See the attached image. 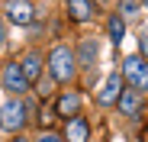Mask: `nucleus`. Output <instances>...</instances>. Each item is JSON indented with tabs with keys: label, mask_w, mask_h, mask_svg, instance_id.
Segmentation results:
<instances>
[{
	"label": "nucleus",
	"mask_w": 148,
	"mask_h": 142,
	"mask_svg": "<svg viewBox=\"0 0 148 142\" xmlns=\"http://www.w3.org/2000/svg\"><path fill=\"white\" fill-rule=\"evenodd\" d=\"M48 68H52L55 81H71L74 71H77V55L71 49H64V45H58V49H52V55H48Z\"/></svg>",
	"instance_id": "obj_1"
},
{
	"label": "nucleus",
	"mask_w": 148,
	"mask_h": 142,
	"mask_svg": "<svg viewBox=\"0 0 148 142\" xmlns=\"http://www.w3.org/2000/svg\"><path fill=\"white\" fill-rule=\"evenodd\" d=\"M122 78H126L135 90H148V65L142 55H129L122 61Z\"/></svg>",
	"instance_id": "obj_2"
},
{
	"label": "nucleus",
	"mask_w": 148,
	"mask_h": 142,
	"mask_svg": "<svg viewBox=\"0 0 148 142\" xmlns=\"http://www.w3.org/2000/svg\"><path fill=\"white\" fill-rule=\"evenodd\" d=\"M23 126H26V107H23L19 100H7L3 107H0V129L19 132Z\"/></svg>",
	"instance_id": "obj_3"
},
{
	"label": "nucleus",
	"mask_w": 148,
	"mask_h": 142,
	"mask_svg": "<svg viewBox=\"0 0 148 142\" xmlns=\"http://www.w3.org/2000/svg\"><path fill=\"white\" fill-rule=\"evenodd\" d=\"M3 13L10 23H16V26H29V23H36V10L29 0H3Z\"/></svg>",
	"instance_id": "obj_4"
},
{
	"label": "nucleus",
	"mask_w": 148,
	"mask_h": 142,
	"mask_svg": "<svg viewBox=\"0 0 148 142\" xmlns=\"http://www.w3.org/2000/svg\"><path fill=\"white\" fill-rule=\"evenodd\" d=\"M3 90H10V94H23V90H29V81H26V74H23V65L10 61V65L3 68Z\"/></svg>",
	"instance_id": "obj_5"
},
{
	"label": "nucleus",
	"mask_w": 148,
	"mask_h": 142,
	"mask_svg": "<svg viewBox=\"0 0 148 142\" xmlns=\"http://www.w3.org/2000/svg\"><path fill=\"white\" fill-rule=\"evenodd\" d=\"M119 97H122V78H119V71H113V74L106 78V84H103V90H100V100L103 107H113V103H119Z\"/></svg>",
	"instance_id": "obj_6"
},
{
	"label": "nucleus",
	"mask_w": 148,
	"mask_h": 142,
	"mask_svg": "<svg viewBox=\"0 0 148 142\" xmlns=\"http://www.w3.org/2000/svg\"><path fill=\"white\" fill-rule=\"evenodd\" d=\"M87 136H90V123L84 116H71L64 126V139L68 142H87Z\"/></svg>",
	"instance_id": "obj_7"
},
{
	"label": "nucleus",
	"mask_w": 148,
	"mask_h": 142,
	"mask_svg": "<svg viewBox=\"0 0 148 142\" xmlns=\"http://www.w3.org/2000/svg\"><path fill=\"white\" fill-rule=\"evenodd\" d=\"M138 107H142V90H122L119 110L126 113V116H138Z\"/></svg>",
	"instance_id": "obj_8"
},
{
	"label": "nucleus",
	"mask_w": 148,
	"mask_h": 142,
	"mask_svg": "<svg viewBox=\"0 0 148 142\" xmlns=\"http://www.w3.org/2000/svg\"><path fill=\"white\" fill-rule=\"evenodd\" d=\"M77 110H81V97H77L74 90L58 97V116H64V120H68V116H77Z\"/></svg>",
	"instance_id": "obj_9"
},
{
	"label": "nucleus",
	"mask_w": 148,
	"mask_h": 142,
	"mask_svg": "<svg viewBox=\"0 0 148 142\" xmlns=\"http://www.w3.org/2000/svg\"><path fill=\"white\" fill-rule=\"evenodd\" d=\"M68 13H71V19L87 23L93 16V3H90V0H68Z\"/></svg>",
	"instance_id": "obj_10"
},
{
	"label": "nucleus",
	"mask_w": 148,
	"mask_h": 142,
	"mask_svg": "<svg viewBox=\"0 0 148 142\" xmlns=\"http://www.w3.org/2000/svg\"><path fill=\"white\" fill-rule=\"evenodd\" d=\"M23 74H26V81L32 84V81H39V74H42V58L36 55V52H29L26 58H23Z\"/></svg>",
	"instance_id": "obj_11"
},
{
	"label": "nucleus",
	"mask_w": 148,
	"mask_h": 142,
	"mask_svg": "<svg viewBox=\"0 0 148 142\" xmlns=\"http://www.w3.org/2000/svg\"><path fill=\"white\" fill-rule=\"evenodd\" d=\"M97 52H100V49H97V42H93V39H84V42H81V55H77V65L90 68V65H93V58H97Z\"/></svg>",
	"instance_id": "obj_12"
},
{
	"label": "nucleus",
	"mask_w": 148,
	"mask_h": 142,
	"mask_svg": "<svg viewBox=\"0 0 148 142\" xmlns=\"http://www.w3.org/2000/svg\"><path fill=\"white\" fill-rule=\"evenodd\" d=\"M106 29H110V39L119 45V42H122V36H126V19H122V16H110Z\"/></svg>",
	"instance_id": "obj_13"
},
{
	"label": "nucleus",
	"mask_w": 148,
	"mask_h": 142,
	"mask_svg": "<svg viewBox=\"0 0 148 142\" xmlns=\"http://www.w3.org/2000/svg\"><path fill=\"white\" fill-rule=\"evenodd\" d=\"M119 13H122V19L138 16V0H119Z\"/></svg>",
	"instance_id": "obj_14"
},
{
	"label": "nucleus",
	"mask_w": 148,
	"mask_h": 142,
	"mask_svg": "<svg viewBox=\"0 0 148 142\" xmlns=\"http://www.w3.org/2000/svg\"><path fill=\"white\" fill-rule=\"evenodd\" d=\"M138 49H142V55L148 58V29H142V36H138Z\"/></svg>",
	"instance_id": "obj_15"
},
{
	"label": "nucleus",
	"mask_w": 148,
	"mask_h": 142,
	"mask_svg": "<svg viewBox=\"0 0 148 142\" xmlns=\"http://www.w3.org/2000/svg\"><path fill=\"white\" fill-rule=\"evenodd\" d=\"M36 142H61V136H55V132H42Z\"/></svg>",
	"instance_id": "obj_16"
},
{
	"label": "nucleus",
	"mask_w": 148,
	"mask_h": 142,
	"mask_svg": "<svg viewBox=\"0 0 148 142\" xmlns=\"http://www.w3.org/2000/svg\"><path fill=\"white\" fill-rule=\"evenodd\" d=\"M0 49H3V26H0Z\"/></svg>",
	"instance_id": "obj_17"
},
{
	"label": "nucleus",
	"mask_w": 148,
	"mask_h": 142,
	"mask_svg": "<svg viewBox=\"0 0 148 142\" xmlns=\"http://www.w3.org/2000/svg\"><path fill=\"white\" fill-rule=\"evenodd\" d=\"M142 3H145V7H148V0H142Z\"/></svg>",
	"instance_id": "obj_18"
},
{
	"label": "nucleus",
	"mask_w": 148,
	"mask_h": 142,
	"mask_svg": "<svg viewBox=\"0 0 148 142\" xmlns=\"http://www.w3.org/2000/svg\"><path fill=\"white\" fill-rule=\"evenodd\" d=\"M16 142H26V139H16Z\"/></svg>",
	"instance_id": "obj_19"
}]
</instances>
